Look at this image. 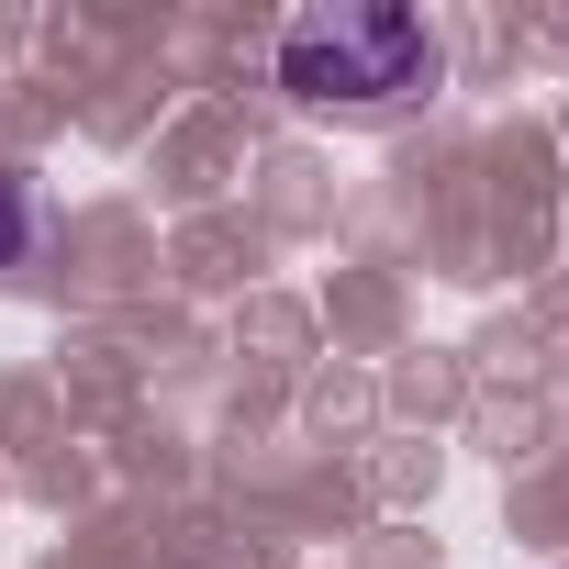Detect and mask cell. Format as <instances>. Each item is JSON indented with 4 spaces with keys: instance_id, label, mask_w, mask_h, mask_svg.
<instances>
[{
    "instance_id": "cell-1",
    "label": "cell",
    "mask_w": 569,
    "mask_h": 569,
    "mask_svg": "<svg viewBox=\"0 0 569 569\" xmlns=\"http://www.w3.org/2000/svg\"><path fill=\"white\" fill-rule=\"evenodd\" d=\"M279 90H302L313 112H391L436 90V34L425 12H391V0H336V12H302L279 34Z\"/></svg>"
},
{
    "instance_id": "cell-2",
    "label": "cell",
    "mask_w": 569,
    "mask_h": 569,
    "mask_svg": "<svg viewBox=\"0 0 569 569\" xmlns=\"http://www.w3.org/2000/svg\"><path fill=\"white\" fill-rule=\"evenodd\" d=\"M34 246V201H23V179H0V268H12Z\"/></svg>"
}]
</instances>
